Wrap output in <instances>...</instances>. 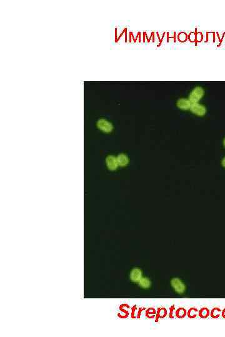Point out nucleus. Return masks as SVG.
<instances>
[{
	"label": "nucleus",
	"mask_w": 225,
	"mask_h": 337,
	"mask_svg": "<svg viewBox=\"0 0 225 337\" xmlns=\"http://www.w3.org/2000/svg\"><path fill=\"white\" fill-rule=\"evenodd\" d=\"M202 39V35L201 33H198L196 34V41L199 42Z\"/></svg>",
	"instance_id": "6ab92c4d"
},
{
	"label": "nucleus",
	"mask_w": 225,
	"mask_h": 337,
	"mask_svg": "<svg viewBox=\"0 0 225 337\" xmlns=\"http://www.w3.org/2000/svg\"><path fill=\"white\" fill-rule=\"evenodd\" d=\"M172 287L175 292L179 294H183L186 291V286L181 280L178 278H174L171 281Z\"/></svg>",
	"instance_id": "f03ea898"
},
{
	"label": "nucleus",
	"mask_w": 225,
	"mask_h": 337,
	"mask_svg": "<svg viewBox=\"0 0 225 337\" xmlns=\"http://www.w3.org/2000/svg\"><path fill=\"white\" fill-rule=\"evenodd\" d=\"M131 280L133 282H139L142 278V271L140 269H134L131 272Z\"/></svg>",
	"instance_id": "0eeeda50"
},
{
	"label": "nucleus",
	"mask_w": 225,
	"mask_h": 337,
	"mask_svg": "<svg viewBox=\"0 0 225 337\" xmlns=\"http://www.w3.org/2000/svg\"><path fill=\"white\" fill-rule=\"evenodd\" d=\"M192 103L188 98H180L176 102L177 107L182 110L190 109Z\"/></svg>",
	"instance_id": "423d86ee"
},
{
	"label": "nucleus",
	"mask_w": 225,
	"mask_h": 337,
	"mask_svg": "<svg viewBox=\"0 0 225 337\" xmlns=\"http://www.w3.org/2000/svg\"><path fill=\"white\" fill-rule=\"evenodd\" d=\"M98 127L105 132H110L112 130V125L106 119H100L98 122Z\"/></svg>",
	"instance_id": "39448f33"
},
{
	"label": "nucleus",
	"mask_w": 225,
	"mask_h": 337,
	"mask_svg": "<svg viewBox=\"0 0 225 337\" xmlns=\"http://www.w3.org/2000/svg\"><path fill=\"white\" fill-rule=\"evenodd\" d=\"M198 310L196 308H194V307H193V308H191L190 309L188 310V312H187V315L189 319H195L197 315H198Z\"/></svg>",
	"instance_id": "f8f14e48"
},
{
	"label": "nucleus",
	"mask_w": 225,
	"mask_h": 337,
	"mask_svg": "<svg viewBox=\"0 0 225 337\" xmlns=\"http://www.w3.org/2000/svg\"><path fill=\"white\" fill-rule=\"evenodd\" d=\"M222 315L223 317V318L225 319V309L223 311V313H222Z\"/></svg>",
	"instance_id": "412c9836"
},
{
	"label": "nucleus",
	"mask_w": 225,
	"mask_h": 337,
	"mask_svg": "<svg viewBox=\"0 0 225 337\" xmlns=\"http://www.w3.org/2000/svg\"><path fill=\"white\" fill-rule=\"evenodd\" d=\"M106 163L108 168L111 171L116 170L118 167L117 158L113 156H108L106 159Z\"/></svg>",
	"instance_id": "20e7f679"
},
{
	"label": "nucleus",
	"mask_w": 225,
	"mask_h": 337,
	"mask_svg": "<svg viewBox=\"0 0 225 337\" xmlns=\"http://www.w3.org/2000/svg\"><path fill=\"white\" fill-rule=\"evenodd\" d=\"M223 144H224V146H225V138H224V140H223Z\"/></svg>",
	"instance_id": "4be33fe9"
},
{
	"label": "nucleus",
	"mask_w": 225,
	"mask_h": 337,
	"mask_svg": "<svg viewBox=\"0 0 225 337\" xmlns=\"http://www.w3.org/2000/svg\"><path fill=\"white\" fill-rule=\"evenodd\" d=\"M221 164H222L223 167L225 168V157H224V158L223 159L222 162H221Z\"/></svg>",
	"instance_id": "aec40b11"
},
{
	"label": "nucleus",
	"mask_w": 225,
	"mask_h": 337,
	"mask_svg": "<svg viewBox=\"0 0 225 337\" xmlns=\"http://www.w3.org/2000/svg\"><path fill=\"white\" fill-rule=\"evenodd\" d=\"M117 158V160H118V165H119L120 166L125 167V166L127 165L128 164V162H129L128 157L127 156H126V154H119Z\"/></svg>",
	"instance_id": "1a4fd4ad"
},
{
	"label": "nucleus",
	"mask_w": 225,
	"mask_h": 337,
	"mask_svg": "<svg viewBox=\"0 0 225 337\" xmlns=\"http://www.w3.org/2000/svg\"><path fill=\"white\" fill-rule=\"evenodd\" d=\"M167 310L165 308H158L156 311L155 322H158L160 319H163L167 316Z\"/></svg>",
	"instance_id": "6e6552de"
},
{
	"label": "nucleus",
	"mask_w": 225,
	"mask_h": 337,
	"mask_svg": "<svg viewBox=\"0 0 225 337\" xmlns=\"http://www.w3.org/2000/svg\"><path fill=\"white\" fill-rule=\"evenodd\" d=\"M156 311L153 308H148L146 311V317L149 319H152L156 317Z\"/></svg>",
	"instance_id": "4468645a"
},
{
	"label": "nucleus",
	"mask_w": 225,
	"mask_h": 337,
	"mask_svg": "<svg viewBox=\"0 0 225 337\" xmlns=\"http://www.w3.org/2000/svg\"><path fill=\"white\" fill-rule=\"evenodd\" d=\"M221 310L218 308H213L211 311V316L213 319H217L220 315Z\"/></svg>",
	"instance_id": "2eb2a0df"
},
{
	"label": "nucleus",
	"mask_w": 225,
	"mask_h": 337,
	"mask_svg": "<svg viewBox=\"0 0 225 337\" xmlns=\"http://www.w3.org/2000/svg\"><path fill=\"white\" fill-rule=\"evenodd\" d=\"M210 314L209 309L207 308H202L198 312V315L201 319H207Z\"/></svg>",
	"instance_id": "ddd939ff"
},
{
	"label": "nucleus",
	"mask_w": 225,
	"mask_h": 337,
	"mask_svg": "<svg viewBox=\"0 0 225 337\" xmlns=\"http://www.w3.org/2000/svg\"><path fill=\"white\" fill-rule=\"evenodd\" d=\"M138 283L139 285L143 288H145V289H148L151 285V281L147 278H142Z\"/></svg>",
	"instance_id": "9b49d317"
},
{
	"label": "nucleus",
	"mask_w": 225,
	"mask_h": 337,
	"mask_svg": "<svg viewBox=\"0 0 225 337\" xmlns=\"http://www.w3.org/2000/svg\"><path fill=\"white\" fill-rule=\"evenodd\" d=\"M190 111L196 116H203L207 113V108L199 103H192Z\"/></svg>",
	"instance_id": "7ed1b4c3"
},
{
	"label": "nucleus",
	"mask_w": 225,
	"mask_h": 337,
	"mask_svg": "<svg viewBox=\"0 0 225 337\" xmlns=\"http://www.w3.org/2000/svg\"><path fill=\"white\" fill-rule=\"evenodd\" d=\"M175 306L174 305H171L170 308V318L174 319L175 316Z\"/></svg>",
	"instance_id": "f3484780"
},
{
	"label": "nucleus",
	"mask_w": 225,
	"mask_h": 337,
	"mask_svg": "<svg viewBox=\"0 0 225 337\" xmlns=\"http://www.w3.org/2000/svg\"><path fill=\"white\" fill-rule=\"evenodd\" d=\"M205 94V91L203 88L197 86L195 87L190 92L188 99L192 103H197L203 97Z\"/></svg>",
	"instance_id": "f257e3e1"
},
{
	"label": "nucleus",
	"mask_w": 225,
	"mask_h": 337,
	"mask_svg": "<svg viewBox=\"0 0 225 337\" xmlns=\"http://www.w3.org/2000/svg\"><path fill=\"white\" fill-rule=\"evenodd\" d=\"M188 39L192 43L196 41V33H191L188 36Z\"/></svg>",
	"instance_id": "a211bd4d"
},
{
	"label": "nucleus",
	"mask_w": 225,
	"mask_h": 337,
	"mask_svg": "<svg viewBox=\"0 0 225 337\" xmlns=\"http://www.w3.org/2000/svg\"><path fill=\"white\" fill-rule=\"evenodd\" d=\"M187 315V311L184 308H179L175 311V317L179 319H184Z\"/></svg>",
	"instance_id": "9d476101"
},
{
	"label": "nucleus",
	"mask_w": 225,
	"mask_h": 337,
	"mask_svg": "<svg viewBox=\"0 0 225 337\" xmlns=\"http://www.w3.org/2000/svg\"><path fill=\"white\" fill-rule=\"evenodd\" d=\"M188 39V35L185 33H180L179 35H178V39L180 42H185Z\"/></svg>",
	"instance_id": "dca6fc26"
}]
</instances>
